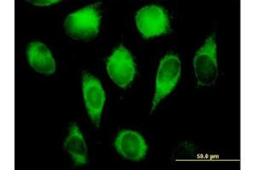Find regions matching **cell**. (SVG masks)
<instances>
[{
    "instance_id": "obj_5",
    "label": "cell",
    "mask_w": 256,
    "mask_h": 170,
    "mask_svg": "<svg viewBox=\"0 0 256 170\" xmlns=\"http://www.w3.org/2000/svg\"><path fill=\"white\" fill-rule=\"evenodd\" d=\"M135 20L138 31L144 38L159 37L170 30L168 14L159 5L146 6L140 9Z\"/></svg>"
},
{
    "instance_id": "obj_8",
    "label": "cell",
    "mask_w": 256,
    "mask_h": 170,
    "mask_svg": "<svg viewBox=\"0 0 256 170\" xmlns=\"http://www.w3.org/2000/svg\"><path fill=\"white\" fill-rule=\"evenodd\" d=\"M26 57L35 72L52 75L56 72V61L48 47L41 42L30 43L26 49Z\"/></svg>"
},
{
    "instance_id": "obj_11",
    "label": "cell",
    "mask_w": 256,
    "mask_h": 170,
    "mask_svg": "<svg viewBox=\"0 0 256 170\" xmlns=\"http://www.w3.org/2000/svg\"><path fill=\"white\" fill-rule=\"evenodd\" d=\"M36 6H50L60 2L59 0H32V1H28Z\"/></svg>"
},
{
    "instance_id": "obj_9",
    "label": "cell",
    "mask_w": 256,
    "mask_h": 170,
    "mask_svg": "<svg viewBox=\"0 0 256 170\" xmlns=\"http://www.w3.org/2000/svg\"><path fill=\"white\" fill-rule=\"evenodd\" d=\"M64 150L70 154L74 166L86 165L88 163V149L80 128L73 124L70 128L68 136L64 142Z\"/></svg>"
},
{
    "instance_id": "obj_6",
    "label": "cell",
    "mask_w": 256,
    "mask_h": 170,
    "mask_svg": "<svg viewBox=\"0 0 256 170\" xmlns=\"http://www.w3.org/2000/svg\"><path fill=\"white\" fill-rule=\"evenodd\" d=\"M82 91L88 115L94 125L98 128L106 101L102 83L89 72H84L82 73Z\"/></svg>"
},
{
    "instance_id": "obj_3",
    "label": "cell",
    "mask_w": 256,
    "mask_h": 170,
    "mask_svg": "<svg viewBox=\"0 0 256 170\" xmlns=\"http://www.w3.org/2000/svg\"><path fill=\"white\" fill-rule=\"evenodd\" d=\"M180 75L181 61L178 55L168 54L162 59L156 75L152 113L154 112L160 101L174 90Z\"/></svg>"
},
{
    "instance_id": "obj_7",
    "label": "cell",
    "mask_w": 256,
    "mask_h": 170,
    "mask_svg": "<svg viewBox=\"0 0 256 170\" xmlns=\"http://www.w3.org/2000/svg\"><path fill=\"white\" fill-rule=\"evenodd\" d=\"M114 147L123 158L135 162L142 160L148 151L144 138L134 130L120 131L114 141Z\"/></svg>"
},
{
    "instance_id": "obj_4",
    "label": "cell",
    "mask_w": 256,
    "mask_h": 170,
    "mask_svg": "<svg viewBox=\"0 0 256 170\" xmlns=\"http://www.w3.org/2000/svg\"><path fill=\"white\" fill-rule=\"evenodd\" d=\"M106 68L114 83L122 89L132 83L137 73L134 56L122 44L117 47L107 59Z\"/></svg>"
},
{
    "instance_id": "obj_2",
    "label": "cell",
    "mask_w": 256,
    "mask_h": 170,
    "mask_svg": "<svg viewBox=\"0 0 256 170\" xmlns=\"http://www.w3.org/2000/svg\"><path fill=\"white\" fill-rule=\"evenodd\" d=\"M194 70L198 86L210 87L216 84L218 76L216 34L210 36L198 49L194 58Z\"/></svg>"
},
{
    "instance_id": "obj_10",
    "label": "cell",
    "mask_w": 256,
    "mask_h": 170,
    "mask_svg": "<svg viewBox=\"0 0 256 170\" xmlns=\"http://www.w3.org/2000/svg\"><path fill=\"white\" fill-rule=\"evenodd\" d=\"M193 154H194V149L192 145L184 143L178 146L175 153H174V156L177 159H192Z\"/></svg>"
},
{
    "instance_id": "obj_1",
    "label": "cell",
    "mask_w": 256,
    "mask_h": 170,
    "mask_svg": "<svg viewBox=\"0 0 256 170\" xmlns=\"http://www.w3.org/2000/svg\"><path fill=\"white\" fill-rule=\"evenodd\" d=\"M98 6V3H94L68 15L64 28L70 38L82 41L96 38L102 20Z\"/></svg>"
}]
</instances>
